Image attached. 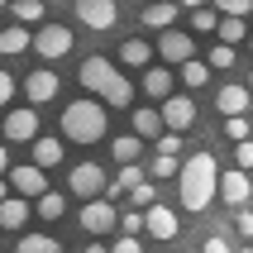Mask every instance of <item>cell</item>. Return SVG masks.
Segmentation results:
<instances>
[{
    "label": "cell",
    "instance_id": "2",
    "mask_svg": "<svg viewBox=\"0 0 253 253\" xmlns=\"http://www.w3.org/2000/svg\"><path fill=\"white\" fill-rule=\"evenodd\" d=\"M77 77H82L86 91H96V96L105 100V105H115V110H129V105H134V86H129V77L115 67V62H105V57H86Z\"/></svg>",
    "mask_w": 253,
    "mask_h": 253
},
{
    "label": "cell",
    "instance_id": "20",
    "mask_svg": "<svg viewBox=\"0 0 253 253\" xmlns=\"http://www.w3.org/2000/svg\"><path fill=\"white\" fill-rule=\"evenodd\" d=\"M29 48H34V34H29L24 24L0 29V53H29Z\"/></svg>",
    "mask_w": 253,
    "mask_h": 253
},
{
    "label": "cell",
    "instance_id": "9",
    "mask_svg": "<svg viewBox=\"0 0 253 253\" xmlns=\"http://www.w3.org/2000/svg\"><path fill=\"white\" fill-rule=\"evenodd\" d=\"M77 19H82L86 29L105 34V29H115L120 10H115V0H77Z\"/></svg>",
    "mask_w": 253,
    "mask_h": 253
},
{
    "label": "cell",
    "instance_id": "13",
    "mask_svg": "<svg viewBox=\"0 0 253 253\" xmlns=\"http://www.w3.org/2000/svg\"><path fill=\"white\" fill-rule=\"evenodd\" d=\"M24 96H29V105H48V100L57 96V72H29L24 77Z\"/></svg>",
    "mask_w": 253,
    "mask_h": 253
},
{
    "label": "cell",
    "instance_id": "11",
    "mask_svg": "<svg viewBox=\"0 0 253 253\" xmlns=\"http://www.w3.org/2000/svg\"><path fill=\"white\" fill-rule=\"evenodd\" d=\"M163 120H168V129L186 134V129L196 125V100H191V96H168V100H163Z\"/></svg>",
    "mask_w": 253,
    "mask_h": 253
},
{
    "label": "cell",
    "instance_id": "36",
    "mask_svg": "<svg viewBox=\"0 0 253 253\" xmlns=\"http://www.w3.org/2000/svg\"><path fill=\"white\" fill-rule=\"evenodd\" d=\"M234 229H239L244 239H253V206H239V215H234Z\"/></svg>",
    "mask_w": 253,
    "mask_h": 253
},
{
    "label": "cell",
    "instance_id": "50",
    "mask_svg": "<svg viewBox=\"0 0 253 253\" xmlns=\"http://www.w3.org/2000/svg\"><path fill=\"white\" fill-rule=\"evenodd\" d=\"M0 5H10V0H0Z\"/></svg>",
    "mask_w": 253,
    "mask_h": 253
},
{
    "label": "cell",
    "instance_id": "21",
    "mask_svg": "<svg viewBox=\"0 0 253 253\" xmlns=\"http://www.w3.org/2000/svg\"><path fill=\"white\" fill-rule=\"evenodd\" d=\"M163 129H168L163 110H148V105H143V110H134V134H143V139H158Z\"/></svg>",
    "mask_w": 253,
    "mask_h": 253
},
{
    "label": "cell",
    "instance_id": "10",
    "mask_svg": "<svg viewBox=\"0 0 253 253\" xmlns=\"http://www.w3.org/2000/svg\"><path fill=\"white\" fill-rule=\"evenodd\" d=\"M10 186L19 191V196L39 201L43 191H48V168H39V163H29V168H10Z\"/></svg>",
    "mask_w": 253,
    "mask_h": 253
},
{
    "label": "cell",
    "instance_id": "41",
    "mask_svg": "<svg viewBox=\"0 0 253 253\" xmlns=\"http://www.w3.org/2000/svg\"><path fill=\"white\" fill-rule=\"evenodd\" d=\"M201 253H234V249H229V244H225V239H220V234H211V239L201 244Z\"/></svg>",
    "mask_w": 253,
    "mask_h": 253
},
{
    "label": "cell",
    "instance_id": "24",
    "mask_svg": "<svg viewBox=\"0 0 253 253\" xmlns=\"http://www.w3.org/2000/svg\"><path fill=\"white\" fill-rule=\"evenodd\" d=\"M34 163L39 168H57L62 163V139H34Z\"/></svg>",
    "mask_w": 253,
    "mask_h": 253
},
{
    "label": "cell",
    "instance_id": "3",
    "mask_svg": "<svg viewBox=\"0 0 253 253\" xmlns=\"http://www.w3.org/2000/svg\"><path fill=\"white\" fill-rule=\"evenodd\" d=\"M62 139H72V143H96V139H105V100H72L67 110H62Z\"/></svg>",
    "mask_w": 253,
    "mask_h": 253
},
{
    "label": "cell",
    "instance_id": "39",
    "mask_svg": "<svg viewBox=\"0 0 253 253\" xmlns=\"http://www.w3.org/2000/svg\"><path fill=\"white\" fill-rule=\"evenodd\" d=\"M110 253H143V244H139V234H125V239L115 244Z\"/></svg>",
    "mask_w": 253,
    "mask_h": 253
},
{
    "label": "cell",
    "instance_id": "40",
    "mask_svg": "<svg viewBox=\"0 0 253 253\" xmlns=\"http://www.w3.org/2000/svg\"><path fill=\"white\" fill-rule=\"evenodd\" d=\"M10 96H14V77H10V72H0V110L10 105Z\"/></svg>",
    "mask_w": 253,
    "mask_h": 253
},
{
    "label": "cell",
    "instance_id": "23",
    "mask_svg": "<svg viewBox=\"0 0 253 253\" xmlns=\"http://www.w3.org/2000/svg\"><path fill=\"white\" fill-rule=\"evenodd\" d=\"M110 153H115V163H134V158L143 153V134H120V139L110 143Z\"/></svg>",
    "mask_w": 253,
    "mask_h": 253
},
{
    "label": "cell",
    "instance_id": "15",
    "mask_svg": "<svg viewBox=\"0 0 253 253\" xmlns=\"http://www.w3.org/2000/svg\"><path fill=\"white\" fill-rule=\"evenodd\" d=\"M177 14H186V10H182V0H148L139 19H143L148 29H172V19H177Z\"/></svg>",
    "mask_w": 253,
    "mask_h": 253
},
{
    "label": "cell",
    "instance_id": "29",
    "mask_svg": "<svg viewBox=\"0 0 253 253\" xmlns=\"http://www.w3.org/2000/svg\"><path fill=\"white\" fill-rule=\"evenodd\" d=\"M14 19H19V24H39L43 19V0H14Z\"/></svg>",
    "mask_w": 253,
    "mask_h": 253
},
{
    "label": "cell",
    "instance_id": "14",
    "mask_svg": "<svg viewBox=\"0 0 253 253\" xmlns=\"http://www.w3.org/2000/svg\"><path fill=\"white\" fill-rule=\"evenodd\" d=\"M143 215H148V234H153V239H163V244H172V239H177V229H182V225H177L172 206H158V201H153V206H148Z\"/></svg>",
    "mask_w": 253,
    "mask_h": 253
},
{
    "label": "cell",
    "instance_id": "18",
    "mask_svg": "<svg viewBox=\"0 0 253 253\" xmlns=\"http://www.w3.org/2000/svg\"><path fill=\"white\" fill-rule=\"evenodd\" d=\"M143 91L153 100H168L172 96V62L168 67H143Z\"/></svg>",
    "mask_w": 253,
    "mask_h": 253
},
{
    "label": "cell",
    "instance_id": "22",
    "mask_svg": "<svg viewBox=\"0 0 253 253\" xmlns=\"http://www.w3.org/2000/svg\"><path fill=\"white\" fill-rule=\"evenodd\" d=\"M206 82H211V62H201V57H186V62H182V86L201 91Z\"/></svg>",
    "mask_w": 253,
    "mask_h": 253
},
{
    "label": "cell",
    "instance_id": "28",
    "mask_svg": "<svg viewBox=\"0 0 253 253\" xmlns=\"http://www.w3.org/2000/svg\"><path fill=\"white\" fill-rule=\"evenodd\" d=\"M186 14H191V29H196V34L220 29V10H215V5H201V10H186Z\"/></svg>",
    "mask_w": 253,
    "mask_h": 253
},
{
    "label": "cell",
    "instance_id": "42",
    "mask_svg": "<svg viewBox=\"0 0 253 253\" xmlns=\"http://www.w3.org/2000/svg\"><path fill=\"white\" fill-rule=\"evenodd\" d=\"M0 172H10V148L0 143Z\"/></svg>",
    "mask_w": 253,
    "mask_h": 253
},
{
    "label": "cell",
    "instance_id": "5",
    "mask_svg": "<svg viewBox=\"0 0 253 253\" xmlns=\"http://www.w3.org/2000/svg\"><path fill=\"white\" fill-rule=\"evenodd\" d=\"M115 225H120V211L110 206V196H91L82 206V229L86 234H110Z\"/></svg>",
    "mask_w": 253,
    "mask_h": 253
},
{
    "label": "cell",
    "instance_id": "6",
    "mask_svg": "<svg viewBox=\"0 0 253 253\" xmlns=\"http://www.w3.org/2000/svg\"><path fill=\"white\" fill-rule=\"evenodd\" d=\"M34 53L48 57V62L67 57V53H72V29H67V24H43L39 34H34Z\"/></svg>",
    "mask_w": 253,
    "mask_h": 253
},
{
    "label": "cell",
    "instance_id": "49",
    "mask_svg": "<svg viewBox=\"0 0 253 253\" xmlns=\"http://www.w3.org/2000/svg\"><path fill=\"white\" fill-rule=\"evenodd\" d=\"M249 91H253V77H249Z\"/></svg>",
    "mask_w": 253,
    "mask_h": 253
},
{
    "label": "cell",
    "instance_id": "43",
    "mask_svg": "<svg viewBox=\"0 0 253 253\" xmlns=\"http://www.w3.org/2000/svg\"><path fill=\"white\" fill-rule=\"evenodd\" d=\"M201 5H206V0H182V10H201Z\"/></svg>",
    "mask_w": 253,
    "mask_h": 253
},
{
    "label": "cell",
    "instance_id": "26",
    "mask_svg": "<svg viewBox=\"0 0 253 253\" xmlns=\"http://www.w3.org/2000/svg\"><path fill=\"white\" fill-rule=\"evenodd\" d=\"M225 43H239L244 34H249V24H244V14H220V29H215Z\"/></svg>",
    "mask_w": 253,
    "mask_h": 253
},
{
    "label": "cell",
    "instance_id": "25",
    "mask_svg": "<svg viewBox=\"0 0 253 253\" xmlns=\"http://www.w3.org/2000/svg\"><path fill=\"white\" fill-rule=\"evenodd\" d=\"M14 253H62V244L48 239V234H24V239L14 244Z\"/></svg>",
    "mask_w": 253,
    "mask_h": 253
},
{
    "label": "cell",
    "instance_id": "37",
    "mask_svg": "<svg viewBox=\"0 0 253 253\" xmlns=\"http://www.w3.org/2000/svg\"><path fill=\"white\" fill-rule=\"evenodd\" d=\"M234 163H239V168H253V134L234 143Z\"/></svg>",
    "mask_w": 253,
    "mask_h": 253
},
{
    "label": "cell",
    "instance_id": "31",
    "mask_svg": "<svg viewBox=\"0 0 253 253\" xmlns=\"http://www.w3.org/2000/svg\"><path fill=\"white\" fill-rule=\"evenodd\" d=\"M120 229H125V234H143V229H148V215L125 211V215H120Z\"/></svg>",
    "mask_w": 253,
    "mask_h": 253
},
{
    "label": "cell",
    "instance_id": "46",
    "mask_svg": "<svg viewBox=\"0 0 253 253\" xmlns=\"http://www.w3.org/2000/svg\"><path fill=\"white\" fill-rule=\"evenodd\" d=\"M5 196H10V191H5V182H0V201H5Z\"/></svg>",
    "mask_w": 253,
    "mask_h": 253
},
{
    "label": "cell",
    "instance_id": "34",
    "mask_svg": "<svg viewBox=\"0 0 253 253\" xmlns=\"http://www.w3.org/2000/svg\"><path fill=\"white\" fill-rule=\"evenodd\" d=\"M225 134H229L234 143L249 139V120H244V115H225Z\"/></svg>",
    "mask_w": 253,
    "mask_h": 253
},
{
    "label": "cell",
    "instance_id": "1",
    "mask_svg": "<svg viewBox=\"0 0 253 253\" xmlns=\"http://www.w3.org/2000/svg\"><path fill=\"white\" fill-rule=\"evenodd\" d=\"M177 196L191 215L211 211V201L220 196V168H215V153H191L177 172Z\"/></svg>",
    "mask_w": 253,
    "mask_h": 253
},
{
    "label": "cell",
    "instance_id": "47",
    "mask_svg": "<svg viewBox=\"0 0 253 253\" xmlns=\"http://www.w3.org/2000/svg\"><path fill=\"white\" fill-rule=\"evenodd\" d=\"M249 53H253V34H249Z\"/></svg>",
    "mask_w": 253,
    "mask_h": 253
},
{
    "label": "cell",
    "instance_id": "7",
    "mask_svg": "<svg viewBox=\"0 0 253 253\" xmlns=\"http://www.w3.org/2000/svg\"><path fill=\"white\" fill-rule=\"evenodd\" d=\"M220 201H225V206H249V201H253V177H249V168L234 163L229 172H220Z\"/></svg>",
    "mask_w": 253,
    "mask_h": 253
},
{
    "label": "cell",
    "instance_id": "48",
    "mask_svg": "<svg viewBox=\"0 0 253 253\" xmlns=\"http://www.w3.org/2000/svg\"><path fill=\"white\" fill-rule=\"evenodd\" d=\"M48 5H62V0H48Z\"/></svg>",
    "mask_w": 253,
    "mask_h": 253
},
{
    "label": "cell",
    "instance_id": "27",
    "mask_svg": "<svg viewBox=\"0 0 253 253\" xmlns=\"http://www.w3.org/2000/svg\"><path fill=\"white\" fill-rule=\"evenodd\" d=\"M62 211H67V196H62V191H43L39 196V215L43 220H62Z\"/></svg>",
    "mask_w": 253,
    "mask_h": 253
},
{
    "label": "cell",
    "instance_id": "17",
    "mask_svg": "<svg viewBox=\"0 0 253 253\" xmlns=\"http://www.w3.org/2000/svg\"><path fill=\"white\" fill-rule=\"evenodd\" d=\"M29 215H34V206H29V196H19V191L0 201V229H24Z\"/></svg>",
    "mask_w": 253,
    "mask_h": 253
},
{
    "label": "cell",
    "instance_id": "52",
    "mask_svg": "<svg viewBox=\"0 0 253 253\" xmlns=\"http://www.w3.org/2000/svg\"><path fill=\"white\" fill-rule=\"evenodd\" d=\"M143 5H148V0H143Z\"/></svg>",
    "mask_w": 253,
    "mask_h": 253
},
{
    "label": "cell",
    "instance_id": "12",
    "mask_svg": "<svg viewBox=\"0 0 253 253\" xmlns=\"http://www.w3.org/2000/svg\"><path fill=\"white\" fill-rule=\"evenodd\" d=\"M191 53H196V43L186 39V34H177V29H163V39H158V57H163V62L182 67Z\"/></svg>",
    "mask_w": 253,
    "mask_h": 253
},
{
    "label": "cell",
    "instance_id": "16",
    "mask_svg": "<svg viewBox=\"0 0 253 253\" xmlns=\"http://www.w3.org/2000/svg\"><path fill=\"white\" fill-rule=\"evenodd\" d=\"M249 100H253L249 86L229 82V86H220V91H215V110H220V115H244V110H249Z\"/></svg>",
    "mask_w": 253,
    "mask_h": 253
},
{
    "label": "cell",
    "instance_id": "38",
    "mask_svg": "<svg viewBox=\"0 0 253 253\" xmlns=\"http://www.w3.org/2000/svg\"><path fill=\"white\" fill-rule=\"evenodd\" d=\"M129 196H134V206H143V211H148V206H153V186L139 182V186H129Z\"/></svg>",
    "mask_w": 253,
    "mask_h": 253
},
{
    "label": "cell",
    "instance_id": "33",
    "mask_svg": "<svg viewBox=\"0 0 253 253\" xmlns=\"http://www.w3.org/2000/svg\"><path fill=\"white\" fill-rule=\"evenodd\" d=\"M158 153H182V134H177V129H163V134H158Z\"/></svg>",
    "mask_w": 253,
    "mask_h": 253
},
{
    "label": "cell",
    "instance_id": "45",
    "mask_svg": "<svg viewBox=\"0 0 253 253\" xmlns=\"http://www.w3.org/2000/svg\"><path fill=\"white\" fill-rule=\"evenodd\" d=\"M234 253H253V239H249V244H244V249H234Z\"/></svg>",
    "mask_w": 253,
    "mask_h": 253
},
{
    "label": "cell",
    "instance_id": "51",
    "mask_svg": "<svg viewBox=\"0 0 253 253\" xmlns=\"http://www.w3.org/2000/svg\"><path fill=\"white\" fill-rule=\"evenodd\" d=\"M249 177H253V168H249Z\"/></svg>",
    "mask_w": 253,
    "mask_h": 253
},
{
    "label": "cell",
    "instance_id": "4",
    "mask_svg": "<svg viewBox=\"0 0 253 253\" xmlns=\"http://www.w3.org/2000/svg\"><path fill=\"white\" fill-rule=\"evenodd\" d=\"M67 186H72V196L91 201V196H100V191L110 186V177H105V168H96V163H77V168L67 172Z\"/></svg>",
    "mask_w": 253,
    "mask_h": 253
},
{
    "label": "cell",
    "instance_id": "30",
    "mask_svg": "<svg viewBox=\"0 0 253 253\" xmlns=\"http://www.w3.org/2000/svg\"><path fill=\"white\" fill-rule=\"evenodd\" d=\"M211 67H220V72L234 67V43H225V39L215 43V48H211Z\"/></svg>",
    "mask_w": 253,
    "mask_h": 253
},
{
    "label": "cell",
    "instance_id": "35",
    "mask_svg": "<svg viewBox=\"0 0 253 253\" xmlns=\"http://www.w3.org/2000/svg\"><path fill=\"white\" fill-rule=\"evenodd\" d=\"M211 5H215L220 14H249V10H253V0H211Z\"/></svg>",
    "mask_w": 253,
    "mask_h": 253
},
{
    "label": "cell",
    "instance_id": "8",
    "mask_svg": "<svg viewBox=\"0 0 253 253\" xmlns=\"http://www.w3.org/2000/svg\"><path fill=\"white\" fill-rule=\"evenodd\" d=\"M0 129H5V143H34V139H39V110H34V105L10 110Z\"/></svg>",
    "mask_w": 253,
    "mask_h": 253
},
{
    "label": "cell",
    "instance_id": "44",
    "mask_svg": "<svg viewBox=\"0 0 253 253\" xmlns=\"http://www.w3.org/2000/svg\"><path fill=\"white\" fill-rule=\"evenodd\" d=\"M86 253H110V249H105V244H86Z\"/></svg>",
    "mask_w": 253,
    "mask_h": 253
},
{
    "label": "cell",
    "instance_id": "32",
    "mask_svg": "<svg viewBox=\"0 0 253 253\" xmlns=\"http://www.w3.org/2000/svg\"><path fill=\"white\" fill-rule=\"evenodd\" d=\"M148 172H153V177H172V172H182V168H177V158H172V153H158L153 163H148Z\"/></svg>",
    "mask_w": 253,
    "mask_h": 253
},
{
    "label": "cell",
    "instance_id": "19",
    "mask_svg": "<svg viewBox=\"0 0 253 253\" xmlns=\"http://www.w3.org/2000/svg\"><path fill=\"white\" fill-rule=\"evenodd\" d=\"M153 53H158V48H148L143 39H125V43H120V62H125V67H148Z\"/></svg>",
    "mask_w": 253,
    "mask_h": 253
}]
</instances>
